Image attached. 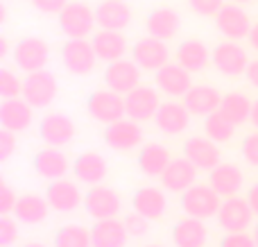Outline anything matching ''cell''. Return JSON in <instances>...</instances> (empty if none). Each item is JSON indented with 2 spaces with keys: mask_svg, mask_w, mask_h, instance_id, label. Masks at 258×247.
Masks as SVG:
<instances>
[{
  "mask_svg": "<svg viewBox=\"0 0 258 247\" xmlns=\"http://www.w3.org/2000/svg\"><path fill=\"white\" fill-rule=\"evenodd\" d=\"M222 195L213 189V186L206 184H192L188 191L181 193V209L186 211V216L192 218H202V220H209L215 218L222 207Z\"/></svg>",
  "mask_w": 258,
  "mask_h": 247,
  "instance_id": "obj_1",
  "label": "cell"
},
{
  "mask_svg": "<svg viewBox=\"0 0 258 247\" xmlns=\"http://www.w3.org/2000/svg\"><path fill=\"white\" fill-rule=\"evenodd\" d=\"M86 109H89V116L93 120L102 122V125H111V122L120 120L127 116V107H125V95L118 93L113 89H100L93 91L86 100Z\"/></svg>",
  "mask_w": 258,
  "mask_h": 247,
  "instance_id": "obj_2",
  "label": "cell"
},
{
  "mask_svg": "<svg viewBox=\"0 0 258 247\" xmlns=\"http://www.w3.org/2000/svg\"><path fill=\"white\" fill-rule=\"evenodd\" d=\"M59 30L68 39H86L98 25L95 21V9H91L86 3H68L61 12L57 14Z\"/></svg>",
  "mask_w": 258,
  "mask_h": 247,
  "instance_id": "obj_3",
  "label": "cell"
},
{
  "mask_svg": "<svg viewBox=\"0 0 258 247\" xmlns=\"http://www.w3.org/2000/svg\"><path fill=\"white\" fill-rule=\"evenodd\" d=\"M59 93V84H57V77L54 73L45 71H34V73H27L25 80H23V98L32 104L34 109H45L54 102Z\"/></svg>",
  "mask_w": 258,
  "mask_h": 247,
  "instance_id": "obj_4",
  "label": "cell"
},
{
  "mask_svg": "<svg viewBox=\"0 0 258 247\" xmlns=\"http://www.w3.org/2000/svg\"><path fill=\"white\" fill-rule=\"evenodd\" d=\"M61 64L71 75H89L98 64L93 43L86 39H68L61 45Z\"/></svg>",
  "mask_w": 258,
  "mask_h": 247,
  "instance_id": "obj_5",
  "label": "cell"
},
{
  "mask_svg": "<svg viewBox=\"0 0 258 247\" xmlns=\"http://www.w3.org/2000/svg\"><path fill=\"white\" fill-rule=\"evenodd\" d=\"M211 64H213L215 71L222 73L224 77H238V75H245L247 73L249 57H247L242 45L227 39V43H218L213 48V52H211Z\"/></svg>",
  "mask_w": 258,
  "mask_h": 247,
  "instance_id": "obj_6",
  "label": "cell"
},
{
  "mask_svg": "<svg viewBox=\"0 0 258 247\" xmlns=\"http://www.w3.org/2000/svg\"><path fill=\"white\" fill-rule=\"evenodd\" d=\"M254 209H251L249 200L247 198H238V195H231V198H224L222 207L218 211V225L222 227L224 231H247V227L254 220Z\"/></svg>",
  "mask_w": 258,
  "mask_h": 247,
  "instance_id": "obj_7",
  "label": "cell"
},
{
  "mask_svg": "<svg viewBox=\"0 0 258 247\" xmlns=\"http://www.w3.org/2000/svg\"><path fill=\"white\" fill-rule=\"evenodd\" d=\"M50 59V48L41 36H23L14 48V64L25 73L45 68Z\"/></svg>",
  "mask_w": 258,
  "mask_h": 247,
  "instance_id": "obj_8",
  "label": "cell"
},
{
  "mask_svg": "<svg viewBox=\"0 0 258 247\" xmlns=\"http://www.w3.org/2000/svg\"><path fill=\"white\" fill-rule=\"evenodd\" d=\"M215 27L218 32L229 41H240L247 39L251 32V21L249 14L242 7H238V3L224 5L218 14H215Z\"/></svg>",
  "mask_w": 258,
  "mask_h": 247,
  "instance_id": "obj_9",
  "label": "cell"
},
{
  "mask_svg": "<svg viewBox=\"0 0 258 247\" xmlns=\"http://www.w3.org/2000/svg\"><path fill=\"white\" fill-rule=\"evenodd\" d=\"M132 59L143 68V71H159L168 64L170 59V50L165 45L163 39H156V36L147 34L143 39H138L132 48Z\"/></svg>",
  "mask_w": 258,
  "mask_h": 247,
  "instance_id": "obj_10",
  "label": "cell"
},
{
  "mask_svg": "<svg viewBox=\"0 0 258 247\" xmlns=\"http://www.w3.org/2000/svg\"><path fill=\"white\" fill-rule=\"evenodd\" d=\"M84 209L93 220L116 218L120 211V195L104 184H95L84 195Z\"/></svg>",
  "mask_w": 258,
  "mask_h": 247,
  "instance_id": "obj_11",
  "label": "cell"
},
{
  "mask_svg": "<svg viewBox=\"0 0 258 247\" xmlns=\"http://www.w3.org/2000/svg\"><path fill=\"white\" fill-rule=\"evenodd\" d=\"M75 132H77L75 122H73L63 111L45 113L39 122L41 139H43L48 145H52V148H63V145H68L73 139H75Z\"/></svg>",
  "mask_w": 258,
  "mask_h": 247,
  "instance_id": "obj_12",
  "label": "cell"
},
{
  "mask_svg": "<svg viewBox=\"0 0 258 247\" xmlns=\"http://www.w3.org/2000/svg\"><path fill=\"white\" fill-rule=\"evenodd\" d=\"M104 143L116 152H127L143 143V130L141 122L132 118H120V120L107 125L104 130Z\"/></svg>",
  "mask_w": 258,
  "mask_h": 247,
  "instance_id": "obj_13",
  "label": "cell"
},
{
  "mask_svg": "<svg viewBox=\"0 0 258 247\" xmlns=\"http://www.w3.org/2000/svg\"><path fill=\"white\" fill-rule=\"evenodd\" d=\"M125 107H127V118L138 122L154 120L156 111L161 107L159 93L152 86H136L125 95Z\"/></svg>",
  "mask_w": 258,
  "mask_h": 247,
  "instance_id": "obj_14",
  "label": "cell"
},
{
  "mask_svg": "<svg viewBox=\"0 0 258 247\" xmlns=\"http://www.w3.org/2000/svg\"><path fill=\"white\" fill-rule=\"evenodd\" d=\"M141 71L136 61H129V59H118V61L107 64V71H104V82H107L109 89L118 91V93L127 95L129 91H134L136 86H141Z\"/></svg>",
  "mask_w": 258,
  "mask_h": 247,
  "instance_id": "obj_15",
  "label": "cell"
},
{
  "mask_svg": "<svg viewBox=\"0 0 258 247\" xmlns=\"http://www.w3.org/2000/svg\"><path fill=\"white\" fill-rule=\"evenodd\" d=\"M34 118V107L27 102L25 98H7L0 102V127L9 130L14 134L25 132L32 125Z\"/></svg>",
  "mask_w": 258,
  "mask_h": 247,
  "instance_id": "obj_16",
  "label": "cell"
},
{
  "mask_svg": "<svg viewBox=\"0 0 258 247\" xmlns=\"http://www.w3.org/2000/svg\"><path fill=\"white\" fill-rule=\"evenodd\" d=\"M218 141L209 136H190L183 143V157L195 163L197 170H213L220 163V148Z\"/></svg>",
  "mask_w": 258,
  "mask_h": 247,
  "instance_id": "obj_17",
  "label": "cell"
},
{
  "mask_svg": "<svg viewBox=\"0 0 258 247\" xmlns=\"http://www.w3.org/2000/svg\"><path fill=\"white\" fill-rule=\"evenodd\" d=\"M154 82L165 95H170V98H183V95L192 89L190 71H186L181 64H165L163 68L156 71Z\"/></svg>",
  "mask_w": 258,
  "mask_h": 247,
  "instance_id": "obj_18",
  "label": "cell"
},
{
  "mask_svg": "<svg viewBox=\"0 0 258 247\" xmlns=\"http://www.w3.org/2000/svg\"><path fill=\"white\" fill-rule=\"evenodd\" d=\"M45 198H48L50 207L59 213H71L75 211L80 204H84V195L80 193L75 181L71 179H54L50 181L48 191H45Z\"/></svg>",
  "mask_w": 258,
  "mask_h": 247,
  "instance_id": "obj_19",
  "label": "cell"
},
{
  "mask_svg": "<svg viewBox=\"0 0 258 247\" xmlns=\"http://www.w3.org/2000/svg\"><path fill=\"white\" fill-rule=\"evenodd\" d=\"M197 181V168L190 159L181 157V159H172L170 166L163 170L161 175V184L165 191L170 193H183L188 191L192 184Z\"/></svg>",
  "mask_w": 258,
  "mask_h": 247,
  "instance_id": "obj_20",
  "label": "cell"
},
{
  "mask_svg": "<svg viewBox=\"0 0 258 247\" xmlns=\"http://www.w3.org/2000/svg\"><path fill=\"white\" fill-rule=\"evenodd\" d=\"M190 116L192 113L188 111L186 104H181V102H161L159 111H156V116H154V122L163 134L177 136V134H181V132L188 130V125H190Z\"/></svg>",
  "mask_w": 258,
  "mask_h": 247,
  "instance_id": "obj_21",
  "label": "cell"
},
{
  "mask_svg": "<svg viewBox=\"0 0 258 247\" xmlns=\"http://www.w3.org/2000/svg\"><path fill=\"white\" fill-rule=\"evenodd\" d=\"M91 43H93L98 59L100 61H107V64L118 61V59H122L127 52V39L120 30H102V27H100L93 34Z\"/></svg>",
  "mask_w": 258,
  "mask_h": 247,
  "instance_id": "obj_22",
  "label": "cell"
},
{
  "mask_svg": "<svg viewBox=\"0 0 258 247\" xmlns=\"http://www.w3.org/2000/svg\"><path fill=\"white\" fill-rule=\"evenodd\" d=\"M73 172H75L77 181L95 186V184H102V179L109 172V166H107V159H104L102 154L91 152L89 150V152H82L80 157L75 159V163H73Z\"/></svg>",
  "mask_w": 258,
  "mask_h": 247,
  "instance_id": "obj_23",
  "label": "cell"
},
{
  "mask_svg": "<svg viewBox=\"0 0 258 247\" xmlns=\"http://www.w3.org/2000/svg\"><path fill=\"white\" fill-rule=\"evenodd\" d=\"M206 240H209V229L202 218L186 216L172 227L174 247H204Z\"/></svg>",
  "mask_w": 258,
  "mask_h": 247,
  "instance_id": "obj_24",
  "label": "cell"
},
{
  "mask_svg": "<svg viewBox=\"0 0 258 247\" xmlns=\"http://www.w3.org/2000/svg\"><path fill=\"white\" fill-rule=\"evenodd\" d=\"M209 184L218 191L222 198L238 195V191L245 184V175L236 163H222L220 161L213 170H209Z\"/></svg>",
  "mask_w": 258,
  "mask_h": 247,
  "instance_id": "obj_25",
  "label": "cell"
},
{
  "mask_svg": "<svg viewBox=\"0 0 258 247\" xmlns=\"http://www.w3.org/2000/svg\"><path fill=\"white\" fill-rule=\"evenodd\" d=\"M91 236H93V247H125L129 231L125 227V220L118 218H104V220H95L91 227Z\"/></svg>",
  "mask_w": 258,
  "mask_h": 247,
  "instance_id": "obj_26",
  "label": "cell"
},
{
  "mask_svg": "<svg viewBox=\"0 0 258 247\" xmlns=\"http://www.w3.org/2000/svg\"><path fill=\"white\" fill-rule=\"evenodd\" d=\"M145 27H147V34L170 41L177 36L179 27H181V18H179V14L172 7H156L147 14Z\"/></svg>",
  "mask_w": 258,
  "mask_h": 247,
  "instance_id": "obj_27",
  "label": "cell"
},
{
  "mask_svg": "<svg viewBox=\"0 0 258 247\" xmlns=\"http://www.w3.org/2000/svg\"><path fill=\"white\" fill-rule=\"evenodd\" d=\"M95 21L102 30H125L132 23V9L125 0H102L95 7Z\"/></svg>",
  "mask_w": 258,
  "mask_h": 247,
  "instance_id": "obj_28",
  "label": "cell"
},
{
  "mask_svg": "<svg viewBox=\"0 0 258 247\" xmlns=\"http://www.w3.org/2000/svg\"><path fill=\"white\" fill-rule=\"evenodd\" d=\"M183 104L188 107V111L192 116H209V113L218 111L220 104H222V95H220L218 89L213 86H192L186 95H183Z\"/></svg>",
  "mask_w": 258,
  "mask_h": 247,
  "instance_id": "obj_29",
  "label": "cell"
},
{
  "mask_svg": "<svg viewBox=\"0 0 258 247\" xmlns=\"http://www.w3.org/2000/svg\"><path fill=\"white\" fill-rule=\"evenodd\" d=\"M50 202L48 198H41L36 193H25L18 198L16 207H14V218L23 225H39L48 218L50 213Z\"/></svg>",
  "mask_w": 258,
  "mask_h": 247,
  "instance_id": "obj_30",
  "label": "cell"
},
{
  "mask_svg": "<svg viewBox=\"0 0 258 247\" xmlns=\"http://www.w3.org/2000/svg\"><path fill=\"white\" fill-rule=\"evenodd\" d=\"M132 207H134V211L143 213L147 220H159L165 213V209H168V200H165L161 189H156V186H145V189H138L136 193H134Z\"/></svg>",
  "mask_w": 258,
  "mask_h": 247,
  "instance_id": "obj_31",
  "label": "cell"
},
{
  "mask_svg": "<svg viewBox=\"0 0 258 247\" xmlns=\"http://www.w3.org/2000/svg\"><path fill=\"white\" fill-rule=\"evenodd\" d=\"M68 168H71V163H68L66 154H63L59 148H52V145L41 150V152L34 157V170L39 172L43 179H50V181L61 179V177L68 172Z\"/></svg>",
  "mask_w": 258,
  "mask_h": 247,
  "instance_id": "obj_32",
  "label": "cell"
},
{
  "mask_svg": "<svg viewBox=\"0 0 258 247\" xmlns=\"http://www.w3.org/2000/svg\"><path fill=\"white\" fill-rule=\"evenodd\" d=\"M170 150L161 143H147L138 152V168L147 177H161L163 170L170 166Z\"/></svg>",
  "mask_w": 258,
  "mask_h": 247,
  "instance_id": "obj_33",
  "label": "cell"
},
{
  "mask_svg": "<svg viewBox=\"0 0 258 247\" xmlns=\"http://www.w3.org/2000/svg\"><path fill=\"white\" fill-rule=\"evenodd\" d=\"M211 61V50L206 48V43L197 39H186L179 43L177 48V64H181L186 71L200 73L209 66Z\"/></svg>",
  "mask_w": 258,
  "mask_h": 247,
  "instance_id": "obj_34",
  "label": "cell"
},
{
  "mask_svg": "<svg viewBox=\"0 0 258 247\" xmlns=\"http://www.w3.org/2000/svg\"><path fill=\"white\" fill-rule=\"evenodd\" d=\"M251 107H254V102H251L245 93H236V91H233V93L222 95L220 111H222L224 116L238 127V125H242V122H247L251 118Z\"/></svg>",
  "mask_w": 258,
  "mask_h": 247,
  "instance_id": "obj_35",
  "label": "cell"
},
{
  "mask_svg": "<svg viewBox=\"0 0 258 247\" xmlns=\"http://www.w3.org/2000/svg\"><path fill=\"white\" fill-rule=\"evenodd\" d=\"M233 130H236V125H233L220 109L209 113V116H204V134L209 136V139L218 141V143H227L233 136Z\"/></svg>",
  "mask_w": 258,
  "mask_h": 247,
  "instance_id": "obj_36",
  "label": "cell"
},
{
  "mask_svg": "<svg viewBox=\"0 0 258 247\" xmlns=\"http://www.w3.org/2000/svg\"><path fill=\"white\" fill-rule=\"evenodd\" d=\"M54 247H93V236L82 225H66L54 236Z\"/></svg>",
  "mask_w": 258,
  "mask_h": 247,
  "instance_id": "obj_37",
  "label": "cell"
},
{
  "mask_svg": "<svg viewBox=\"0 0 258 247\" xmlns=\"http://www.w3.org/2000/svg\"><path fill=\"white\" fill-rule=\"evenodd\" d=\"M0 95H3V100L23 95V80H18L9 68H0Z\"/></svg>",
  "mask_w": 258,
  "mask_h": 247,
  "instance_id": "obj_38",
  "label": "cell"
},
{
  "mask_svg": "<svg viewBox=\"0 0 258 247\" xmlns=\"http://www.w3.org/2000/svg\"><path fill=\"white\" fill-rule=\"evenodd\" d=\"M18 238V220L7 216H0V247H12Z\"/></svg>",
  "mask_w": 258,
  "mask_h": 247,
  "instance_id": "obj_39",
  "label": "cell"
},
{
  "mask_svg": "<svg viewBox=\"0 0 258 247\" xmlns=\"http://www.w3.org/2000/svg\"><path fill=\"white\" fill-rule=\"evenodd\" d=\"M125 227H127L129 236H134V238H141V236H145L147 231H150V220H147L143 213L134 211V213H129V216L125 218Z\"/></svg>",
  "mask_w": 258,
  "mask_h": 247,
  "instance_id": "obj_40",
  "label": "cell"
},
{
  "mask_svg": "<svg viewBox=\"0 0 258 247\" xmlns=\"http://www.w3.org/2000/svg\"><path fill=\"white\" fill-rule=\"evenodd\" d=\"M220 247H258V245L254 236H249L247 231H227V236L220 240Z\"/></svg>",
  "mask_w": 258,
  "mask_h": 247,
  "instance_id": "obj_41",
  "label": "cell"
},
{
  "mask_svg": "<svg viewBox=\"0 0 258 247\" xmlns=\"http://www.w3.org/2000/svg\"><path fill=\"white\" fill-rule=\"evenodd\" d=\"M188 7L200 16H215L224 7V0H188Z\"/></svg>",
  "mask_w": 258,
  "mask_h": 247,
  "instance_id": "obj_42",
  "label": "cell"
},
{
  "mask_svg": "<svg viewBox=\"0 0 258 247\" xmlns=\"http://www.w3.org/2000/svg\"><path fill=\"white\" fill-rule=\"evenodd\" d=\"M240 152H242V159H245L249 166L258 168V130L256 134H247L245 141L240 145Z\"/></svg>",
  "mask_w": 258,
  "mask_h": 247,
  "instance_id": "obj_43",
  "label": "cell"
},
{
  "mask_svg": "<svg viewBox=\"0 0 258 247\" xmlns=\"http://www.w3.org/2000/svg\"><path fill=\"white\" fill-rule=\"evenodd\" d=\"M18 198L14 195L12 186L5 179H0V216H7V213H14V207H16Z\"/></svg>",
  "mask_w": 258,
  "mask_h": 247,
  "instance_id": "obj_44",
  "label": "cell"
},
{
  "mask_svg": "<svg viewBox=\"0 0 258 247\" xmlns=\"http://www.w3.org/2000/svg\"><path fill=\"white\" fill-rule=\"evenodd\" d=\"M16 134L9 130H0V161H7L16 152Z\"/></svg>",
  "mask_w": 258,
  "mask_h": 247,
  "instance_id": "obj_45",
  "label": "cell"
},
{
  "mask_svg": "<svg viewBox=\"0 0 258 247\" xmlns=\"http://www.w3.org/2000/svg\"><path fill=\"white\" fill-rule=\"evenodd\" d=\"M68 5V0H32V7L41 14H59Z\"/></svg>",
  "mask_w": 258,
  "mask_h": 247,
  "instance_id": "obj_46",
  "label": "cell"
},
{
  "mask_svg": "<svg viewBox=\"0 0 258 247\" xmlns=\"http://www.w3.org/2000/svg\"><path fill=\"white\" fill-rule=\"evenodd\" d=\"M247 82H249L254 89H258V59H254V61H249V66H247V73H245Z\"/></svg>",
  "mask_w": 258,
  "mask_h": 247,
  "instance_id": "obj_47",
  "label": "cell"
},
{
  "mask_svg": "<svg viewBox=\"0 0 258 247\" xmlns=\"http://www.w3.org/2000/svg\"><path fill=\"white\" fill-rule=\"evenodd\" d=\"M247 200H249L251 209H254V213L258 216V181H256L254 186H251L249 191H247Z\"/></svg>",
  "mask_w": 258,
  "mask_h": 247,
  "instance_id": "obj_48",
  "label": "cell"
},
{
  "mask_svg": "<svg viewBox=\"0 0 258 247\" xmlns=\"http://www.w3.org/2000/svg\"><path fill=\"white\" fill-rule=\"evenodd\" d=\"M247 39H249L251 48L258 50V23H254V25H251V32H249V36H247Z\"/></svg>",
  "mask_w": 258,
  "mask_h": 247,
  "instance_id": "obj_49",
  "label": "cell"
},
{
  "mask_svg": "<svg viewBox=\"0 0 258 247\" xmlns=\"http://www.w3.org/2000/svg\"><path fill=\"white\" fill-rule=\"evenodd\" d=\"M9 54V43L5 36H0V59H5Z\"/></svg>",
  "mask_w": 258,
  "mask_h": 247,
  "instance_id": "obj_50",
  "label": "cell"
},
{
  "mask_svg": "<svg viewBox=\"0 0 258 247\" xmlns=\"http://www.w3.org/2000/svg\"><path fill=\"white\" fill-rule=\"evenodd\" d=\"M249 122L258 130V100H254V107H251V118H249Z\"/></svg>",
  "mask_w": 258,
  "mask_h": 247,
  "instance_id": "obj_51",
  "label": "cell"
},
{
  "mask_svg": "<svg viewBox=\"0 0 258 247\" xmlns=\"http://www.w3.org/2000/svg\"><path fill=\"white\" fill-rule=\"evenodd\" d=\"M23 247H45V245H41V243H27V245H23Z\"/></svg>",
  "mask_w": 258,
  "mask_h": 247,
  "instance_id": "obj_52",
  "label": "cell"
},
{
  "mask_svg": "<svg viewBox=\"0 0 258 247\" xmlns=\"http://www.w3.org/2000/svg\"><path fill=\"white\" fill-rule=\"evenodd\" d=\"M233 3H238V5H247V3H254V0H233Z\"/></svg>",
  "mask_w": 258,
  "mask_h": 247,
  "instance_id": "obj_53",
  "label": "cell"
},
{
  "mask_svg": "<svg viewBox=\"0 0 258 247\" xmlns=\"http://www.w3.org/2000/svg\"><path fill=\"white\" fill-rule=\"evenodd\" d=\"M254 238H256V245H258V222H256V227H254Z\"/></svg>",
  "mask_w": 258,
  "mask_h": 247,
  "instance_id": "obj_54",
  "label": "cell"
},
{
  "mask_svg": "<svg viewBox=\"0 0 258 247\" xmlns=\"http://www.w3.org/2000/svg\"><path fill=\"white\" fill-rule=\"evenodd\" d=\"M145 247H161V245H145Z\"/></svg>",
  "mask_w": 258,
  "mask_h": 247,
  "instance_id": "obj_55",
  "label": "cell"
}]
</instances>
